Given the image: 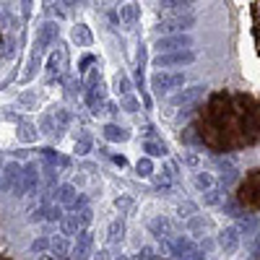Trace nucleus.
<instances>
[{
	"instance_id": "1",
	"label": "nucleus",
	"mask_w": 260,
	"mask_h": 260,
	"mask_svg": "<svg viewBox=\"0 0 260 260\" xmlns=\"http://www.w3.org/2000/svg\"><path fill=\"white\" fill-rule=\"evenodd\" d=\"M195 130L213 151H240L260 141V99L247 91H216L195 112Z\"/></svg>"
},
{
	"instance_id": "2",
	"label": "nucleus",
	"mask_w": 260,
	"mask_h": 260,
	"mask_svg": "<svg viewBox=\"0 0 260 260\" xmlns=\"http://www.w3.org/2000/svg\"><path fill=\"white\" fill-rule=\"evenodd\" d=\"M237 203L245 211H260V169H250L237 185Z\"/></svg>"
},
{
	"instance_id": "3",
	"label": "nucleus",
	"mask_w": 260,
	"mask_h": 260,
	"mask_svg": "<svg viewBox=\"0 0 260 260\" xmlns=\"http://www.w3.org/2000/svg\"><path fill=\"white\" fill-rule=\"evenodd\" d=\"M187 47H192V39H190L187 34H172V37H161V39L156 42V50H159V55H161V52H177V50H187Z\"/></svg>"
},
{
	"instance_id": "4",
	"label": "nucleus",
	"mask_w": 260,
	"mask_h": 260,
	"mask_svg": "<svg viewBox=\"0 0 260 260\" xmlns=\"http://www.w3.org/2000/svg\"><path fill=\"white\" fill-rule=\"evenodd\" d=\"M195 60V52L192 50H177V52H164L154 60L156 68H169V65H187Z\"/></svg>"
},
{
	"instance_id": "5",
	"label": "nucleus",
	"mask_w": 260,
	"mask_h": 260,
	"mask_svg": "<svg viewBox=\"0 0 260 260\" xmlns=\"http://www.w3.org/2000/svg\"><path fill=\"white\" fill-rule=\"evenodd\" d=\"M151 83H154V89L161 94V91H169V89H175V86H180L182 76L180 73H156L151 78Z\"/></svg>"
},
{
	"instance_id": "6",
	"label": "nucleus",
	"mask_w": 260,
	"mask_h": 260,
	"mask_svg": "<svg viewBox=\"0 0 260 260\" xmlns=\"http://www.w3.org/2000/svg\"><path fill=\"white\" fill-rule=\"evenodd\" d=\"M195 24V18L192 16H175V18H167V21H161V24H159V29H164V31H187L190 26Z\"/></svg>"
},
{
	"instance_id": "7",
	"label": "nucleus",
	"mask_w": 260,
	"mask_h": 260,
	"mask_svg": "<svg viewBox=\"0 0 260 260\" xmlns=\"http://www.w3.org/2000/svg\"><path fill=\"white\" fill-rule=\"evenodd\" d=\"M192 3H195V0H161L159 8H161V11H185V8H190Z\"/></svg>"
},
{
	"instance_id": "8",
	"label": "nucleus",
	"mask_w": 260,
	"mask_h": 260,
	"mask_svg": "<svg viewBox=\"0 0 260 260\" xmlns=\"http://www.w3.org/2000/svg\"><path fill=\"white\" fill-rule=\"evenodd\" d=\"M203 94V86H192V89L182 91L180 96H175V104H185V102H192L195 96H201Z\"/></svg>"
},
{
	"instance_id": "9",
	"label": "nucleus",
	"mask_w": 260,
	"mask_h": 260,
	"mask_svg": "<svg viewBox=\"0 0 260 260\" xmlns=\"http://www.w3.org/2000/svg\"><path fill=\"white\" fill-rule=\"evenodd\" d=\"M120 16H122V21H127V24H133V21L138 18V8H136V6H122Z\"/></svg>"
},
{
	"instance_id": "10",
	"label": "nucleus",
	"mask_w": 260,
	"mask_h": 260,
	"mask_svg": "<svg viewBox=\"0 0 260 260\" xmlns=\"http://www.w3.org/2000/svg\"><path fill=\"white\" fill-rule=\"evenodd\" d=\"M146 151H151L154 156H159V154H164V146H156V143H148L146 146Z\"/></svg>"
},
{
	"instance_id": "11",
	"label": "nucleus",
	"mask_w": 260,
	"mask_h": 260,
	"mask_svg": "<svg viewBox=\"0 0 260 260\" xmlns=\"http://www.w3.org/2000/svg\"><path fill=\"white\" fill-rule=\"evenodd\" d=\"M76 39H81V42H89V31H86V29H78V31H76Z\"/></svg>"
},
{
	"instance_id": "12",
	"label": "nucleus",
	"mask_w": 260,
	"mask_h": 260,
	"mask_svg": "<svg viewBox=\"0 0 260 260\" xmlns=\"http://www.w3.org/2000/svg\"><path fill=\"white\" fill-rule=\"evenodd\" d=\"M138 172H141V175H146V172H148V161H141L138 164Z\"/></svg>"
},
{
	"instance_id": "13",
	"label": "nucleus",
	"mask_w": 260,
	"mask_h": 260,
	"mask_svg": "<svg viewBox=\"0 0 260 260\" xmlns=\"http://www.w3.org/2000/svg\"><path fill=\"white\" fill-rule=\"evenodd\" d=\"M0 260H13V257H0Z\"/></svg>"
}]
</instances>
